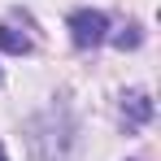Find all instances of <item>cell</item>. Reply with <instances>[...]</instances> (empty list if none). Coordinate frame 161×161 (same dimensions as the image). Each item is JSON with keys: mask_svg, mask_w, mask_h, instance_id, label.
I'll use <instances>...</instances> for the list:
<instances>
[{"mask_svg": "<svg viewBox=\"0 0 161 161\" xmlns=\"http://www.w3.org/2000/svg\"><path fill=\"white\" fill-rule=\"evenodd\" d=\"M0 161H9V153H4V144H0Z\"/></svg>", "mask_w": 161, "mask_h": 161, "instance_id": "cell-5", "label": "cell"}, {"mask_svg": "<svg viewBox=\"0 0 161 161\" xmlns=\"http://www.w3.org/2000/svg\"><path fill=\"white\" fill-rule=\"evenodd\" d=\"M153 113H157V105H153V96L148 92H126L122 96V118H126V126H148L153 122Z\"/></svg>", "mask_w": 161, "mask_h": 161, "instance_id": "cell-2", "label": "cell"}, {"mask_svg": "<svg viewBox=\"0 0 161 161\" xmlns=\"http://www.w3.org/2000/svg\"><path fill=\"white\" fill-rule=\"evenodd\" d=\"M109 39H113V48H122V53H126V48H139V44H144V31L135 26H122V31H113V35H109Z\"/></svg>", "mask_w": 161, "mask_h": 161, "instance_id": "cell-4", "label": "cell"}, {"mask_svg": "<svg viewBox=\"0 0 161 161\" xmlns=\"http://www.w3.org/2000/svg\"><path fill=\"white\" fill-rule=\"evenodd\" d=\"M0 53L22 57V53H31V39L22 35V31H13V26H0Z\"/></svg>", "mask_w": 161, "mask_h": 161, "instance_id": "cell-3", "label": "cell"}, {"mask_svg": "<svg viewBox=\"0 0 161 161\" xmlns=\"http://www.w3.org/2000/svg\"><path fill=\"white\" fill-rule=\"evenodd\" d=\"M70 39H74V48H100L109 39V18L100 9H74L70 13Z\"/></svg>", "mask_w": 161, "mask_h": 161, "instance_id": "cell-1", "label": "cell"}]
</instances>
